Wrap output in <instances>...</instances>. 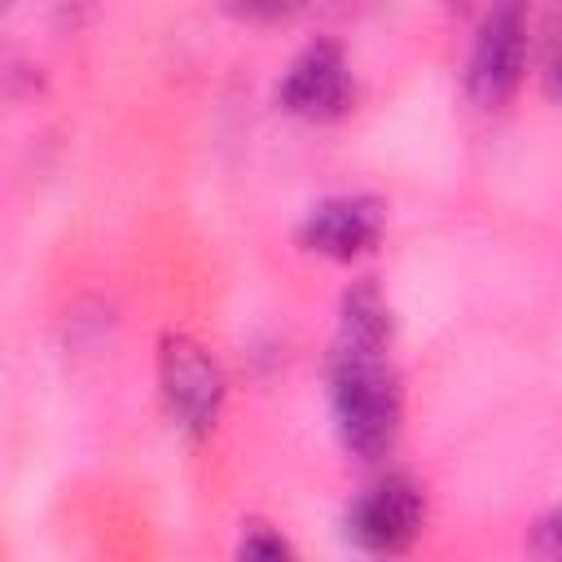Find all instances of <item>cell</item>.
Masks as SVG:
<instances>
[{
    "label": "cell",
    "instance_id": "1",
    "mask_svg": "<svg viewBox=\"0 0 562 562\" xmlns=\"http://www.w3.org/2000/svg\"><path fill=\"white\" fill-rule=\"evenodd\" d=\"M329 422L347 457L386 461L404 435V378L391 347H334L325 356Z\"/></svg>",
    "mask_w": 562,
    "mask_h": 562
},
{
    "label": "cell",
    "instance_id": "2",
    "mask_svg": "<svg viewBox=\"0 0 562 562\" xmlns=\"http://www.w3.org/2000/svg\"><path fill=\"white\" fill-rule=\"evenodd\" d=\"M536 0H487L465 53V97L479 110H505L527 75H531V48H536Z\"/></svg>",
    "mask_w": 562,
    "mask_h": 562
},
{
    "label": "cell",
    "instance_id": "3",
    "mask_svg": "<svg viewBox=\"0 0 562 562\" xmlns=\"http://www.w3.org/2000/svg\"><path fill=\"white\" fill-rule=\"evenodd\" d=\"M154 378H158V400L171 426L189 443L211 439L228 404V373L211 356V347L184 329H167L154 351Z\"/></svg>",
    "mask_w": 562,
    "mask_h": 562
},
{
    "label": "cell",
    "instance_id": "4",
    "mask_svg": "<svg viewBox=\"0 0 562 562\" xmlns=\"http://www.w3.org/2000/svg\"><path fill=\"white\" fill-rule=\"evenodd\" d=\"M426 518H430L426 487L404 470H386L347 501L342 536L351 549L369 558H400L422 540Z\"/></svg>",
    "mask_w": 562,
    "mask_h": 562
},
{
    "label": "cell",
    "instance_id": "5",
    "mask_svg": "<svg viewBox=\"0 0 562 562\" xmlns=\"http://www.w3.org/2000/svg\"><path fill=\"white\" fill-rule=\"evenodd\" d=\"M356 105V70L338 40H307L277 79V110L303 123H338Z\"/></svg>",
    "mask_w": 562,
    "mask_h": 562
},
{
    "label": "cell",
    "instance_id": "6",
    "mask_svg": "<svg viewBox=\"0 0 562 562\" xmlns=\"http://www.w3.org/2000/svg\"><path fill=\"white\" fill-rule=\"evenodd\" d=\"M386 237V202L373 193H329L312 202L294 228L303 255L329 263H356L373 255Z\"/></svg>",
    "mask_w": 562,
    "mask_h": 562
},
{
    "label": "cell",
    "instance_id": "7",
    "mask_svg": "<svg viewBox=\"0 0 562 562\" xmlns=\"http://www.w3.org/2000/svg\"><path fill=\"white\" fill-rule=\"evenodd\" d=\"M395 342V312L378 277H356L338 294L334 347H391Z\"/></svg>",
    "mask_w": 562,
    "mask_h": 562
},
{
    "label": "cell",
    "instance_id": "8",
    "mask_svg": "<svg viewBox=\"0 0 562 562\" xmlns=\"http://www.w3.org/2000/svg\"><path fill=\"white\" fill-rule=\"evenodd\" d=\"M233 553L246 558V562H290V558H299V549L290 544V536L281 527H272L268 518H246L241 531H237Z\"/></svg>",
    "mask_w": 562,
    "mask_h": 562
},
{
    "label": "cell",
    "instance_id": "9",
    "mask_svg": "<svg viewBox=\"0 0 562 562\" xmlns=\"http://www.w3.org/2000/svg\"><path fill=\"white\" fill-rule=\"evenodd\" d=\"M220 9L246 26H285L307 9V0H220Z\"/></svg>",
    "mask_w": 562,
    "mask_h": 562
},
{
    "label": "cell",
    "instance_id": "10",
    "mask_svg": "<svg viewBox=\"0 0 562 562\" xmlns=\"http://www.w3.org/2000/svg\"><path fill=\"white\" fill-rule=\"evenodd\" d=\"M527 553H536V558H558L562 553V509H544L527 527Z\"/></svg>",
    "mask_w": 562,
    "mask_h": 562
},
{
    "label": "cell",
    "instance_id": "11",
    "mask_svg": "<svg viewBox=\"0 0 562 562\" xmlns=\"http://www.w3.org/2000/svg\"><path fill=\"white\" fill-rule=\"evenodd\" d=\"M13 4H18V0H0V18H4V13L13 9Z\"/></svg>",
    "mask_w": 562,
    "mask_h": 562
},
{
    "label": "cell",
    "instance_id": "12",
    "mask_svg": "<svg viewBox=\"0 0 562 562\" xmlns=\"http://www.w3.org/2000/svg\"><path fill=\"white\" fill-rule=\"evenodd\" d=\"M448 4H452V9H465V0H448Z\"/></svg>",
    "mask_w": 562,
    "mask_h": 562
}]
</instances>
